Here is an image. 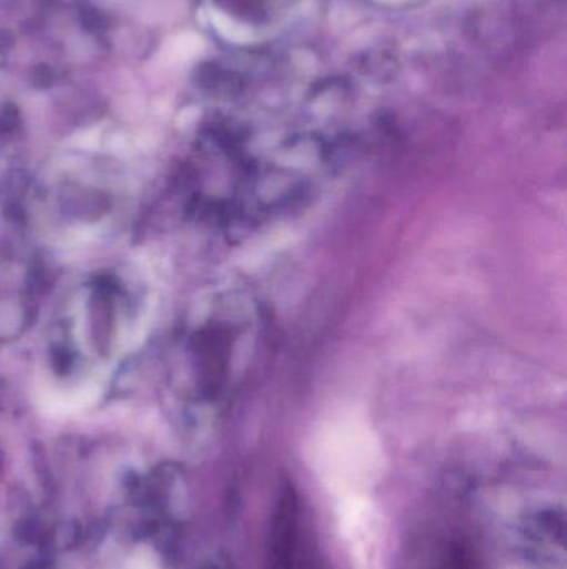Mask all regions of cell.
I'll list each match as a JSON object with an SVG mask.
<instances>
[{
    "instance_id": "1",
    "label": "cell",
    "mask_w": 567,
    "mask_h": 569,
    "mask_svg": "<svg viewBox=\"0 0 567 569\" xmlns=\"http://www.w3.org/2000/svg\"><path fill=\"white\" fill-rule=\"evenodd\" d=\"M298 495L290 482L280 488L269 535V569H310L303 549Z\"/></svg>"
},
{
    "instance_id": "2",
    "label": "cell",
    "mask_w": 567,
    "mask_h": 569,
    "mask_svg": "<svg viewBox=\"0 0 567 569\" xmlns=\"http://www.w3.org/2000/svg\"><path fill=\"white\" fill-rule=\"evenodd\" d=\"M426 569H479L478 558L465 539H449L436 549Z\"/></svg>"
},
{
    "instance_id": "3",
    "label": "cell",
    "mask_w": 567,
    "mask_h": 569,
    "mask_svg": "<svg viewBox=\"0 0 567 569\" xmlns=\"http://www.w3.org/2000/svg\"><path fill=\"white\" fill-rule=\"evenodd\" d=\"M83 23L92 32H100V30H105L107 26H109V17L97 9L85 10L83 12Z\"/></svg>"
},
{
    "instance_id": "4",
    "label": "cell",
    "mask_w": 567,
    "mask_h": 569,
    "mask_svg": "<svg viewBox=\"0 0 567 569\" xmlns=\"http://www.w3.org/2000/svg\"><path fill=\"white\" fill-rule=\"evenodd\" d=\"M19 123V112L13 105L0 106V132L9 133Z\"/></svg>"
},
{
    "instance_id": "5",
    "label": "cell",
    "mask_w": 567,
    "mask_h": 569,
    "mask_svg": "<svg viewBox=\"0 0 567 569\" xmlns=\"http://www.w3.org/2000/svg\"><path fill=\"white\" fill-rule=\"evenodd\" d=\"M126 569H159L156 568L155 561L152 558H149V555L135 556V558L130 561L129 568Z\"/></svg>"
},
{
    "instance_id": "6",
    "label": "cell",
    "mask_w": 567,
    "mask_h": 569,
    "mask_svg": "<svg viewBox=\"0 0 567 569\" xmlns=\"http://www.w3.org/2000/svg\"><path fill=\"white\" fill-rule=\"evenodd\" d=\"M13 40L12 35L6 30H0V55L9 52L10 47H12Z\"/></svg>"
}]
</instances>
